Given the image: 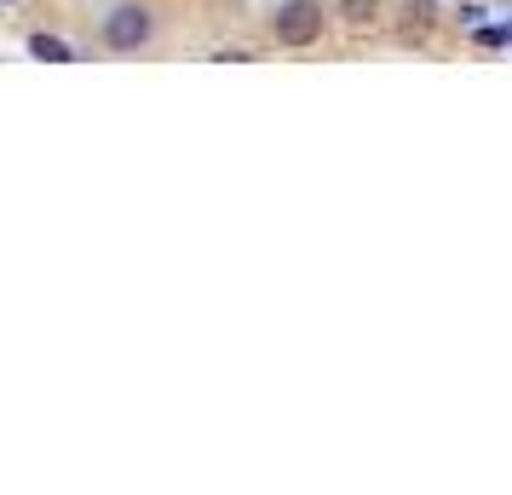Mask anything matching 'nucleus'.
I'll list each match as a JSON object with an SVG mask.
<instances>
[{
	"label": "nucleus",
	"mask_w": 512,
	"mask_h": 495,
	"mask_svg": "<svg viewBox=\"0 0 512 495\" xmlns=\"http://www.w3.org/2000/svg\"><path fill=\"white\" fill-rule=\"evenodd\" d=\"M104 41L116 52H139L150 41V12L144 6H116L110 18H104Z\"/></svg>",
	"instance_id": "2"
},
{
	"label": "nucleus",
	"mask_w": 512,
	"mask_h": 495,
	"mask_svg": "<svg viewBox=\"0 0 512 495\" xmlns=\"http://www.w3.org/2000/svg\"><path fill=\"white\" fill-rule=\"evenodd\" d=\"M340 6H346L351 18H369V12H374V0H340Z\"/></svg>",
	"instance_id": "4"
},
{
	"label": "nucleus",
	"mask_w": 512,
	"mask_h": 495,
	"mask_svg": "<svg viewBox=\"0 0 512 495\" xmlns=\"http://www.w3.org/2000/svg\"><path fill=\"white\" fill-rule=\"evenodd\" d=\"M271 29H277L282 47H311V41L323 35V6H317V0H288V6H277Z\"/></svg>",
	"instance_id": "1"
},
{
	"label": "nucleus",
	"mask_w": 512,
	"mask_h": 495,
	"mask_svg": "<svg viewBox=\"0 0 512 495\" xmlns=\"http://www.w3.org/2000/svg\"><path fill=\"white\" fill-rule=\"evenodd\" d=\"M29 52H35V58H47V64H70V47H64L58 35H35V41H29Z\"/></svg>",
	"instance_id": "3"
}]
</instances>
